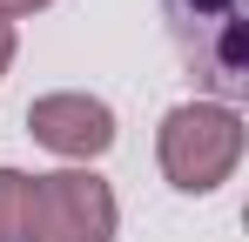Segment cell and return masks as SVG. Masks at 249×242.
Masks as SVG:
<instances>
[{"label": "cell", "mask_w": 249, "mask_h": 242, "mask_svg": "<svg viewBox=\"0 0 249 242\" xmlns=\"http://www.w3.org/2000/svg\"><path fill=\"white\" fill-rule=\"evenodd\" d=\"M155 161H162L168 189L182 195H209L236 175L243 161V115L229 101H182L168 108L155 128Z\"/></svg>", "instance_id": "obj_1"}, {"label": "cell", "mask_w": 249, "mask_h": 242, "mask_svg": "<svg viewBox=\"0 0 249 242\" xmlns=\"http://www.w3.org/2000/svg\"><path fill=\"white\" fill-rule=\"evenodd\" d=\"M27 208H34V175L0 168V242H27Z\"/></svg>", "instance_id": "obj_4"}, {"label": "cell", "mask_w": 249, "mask_h": 242, "mask_svg": "<svg viewBox=\"0 0 249 242\" xmlns=\"http://www.w3.org/2000/svg\"><path fill=\"white\" fill-rule=\"evenodd\" d=\"M196 14H229V0H189Z\"/></svg>", "instance_id": "obj_7"}, {"label": "cell", "mask_w": 249, "mask_h": 242, "mask_svg": "<svg viewBox=\"0 0 249 242\" xmlns=\"http://www.w3.org/2000/svg\"><path fill=\"white\" fill-rule=\"evenodd\" d=\"M14 47H20V40H14V27H7V20H0V74H7V68H14Z\"/></svg>", "instance_id": "obj_6"}, {"label": "cell", "mask_w": 249, "mask_h": 242, "mask_svg": "<svg viewBox=\"0 0 249 242\" xmlns=\"http://www.w3.org/2000/svg\"><path fill=\"white\" fill-rule=\"evenodd\" d=\"M115 189L94 168H54L34 175V208H27V242H115Z\"/></svg>", "instance_id": "obj_2"}, {"label": "cell", "mask_w": 249, "mask_h": 242, "mask_svg": "<svg viewBox=\"0 0 249 242\" xmlns=\"http://www.w3.org/2000/svg\"><path fill=\"white\" fill-rule=\"evenodd\" d=\"M27 135L61 161H94L115 148V108L81 94V87H61V94L27 101Z\"/></svg>", "instance_id": "obj_3"}, {"label": "cell", "mask_w": 249, "mask_h": 242, "mask_svg": "<svg viewBox=\"0 0 249 242\" xmlns=\"http://www.w3.org/2000/svg\"><path fill=\"white\" fill-rule=\"evenodd\" d=\"M41 7H54V0H0V20H7V27H14V20H20V14H41Z\"/></svg>", "instance_id": "obj_5"}]
</instances>
